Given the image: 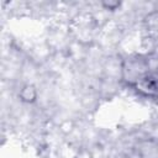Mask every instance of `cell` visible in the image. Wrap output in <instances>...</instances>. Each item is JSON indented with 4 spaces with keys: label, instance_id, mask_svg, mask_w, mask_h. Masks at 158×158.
Wrapping results in <instances>:
<instances>
[{
    "label": "cell",
    "instance_id": "1",
    "mask_svg": "<svg viewBox=\"0 0 158 158\" xmlns=\"http://www.w3.org/2000/svg\"><path fill=\"white\" fill-rule=\"evenodd\" d=\"M130 86L141 96L158 99V73L151 70L132 81Z\"/></svg>",
    "mask_w": 158,
    "mask_h": 158
}]
</instances>
